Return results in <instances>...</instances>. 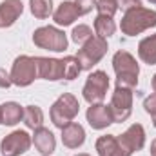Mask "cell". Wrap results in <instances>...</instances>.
<instances>
[{"instance_id": "6da1fadb", "label": "cell", "mask_w": 156, "mask_h": 156, "mask_svg": "<svg viewBox=\"0 0 156 156\" xmlns=\"http://www.w3.org/2000/svg\"><path fill=\"white\" fill-rule=\"evenodd\" d=\"M113 69L116 73V87H123V89H134L136 87L138 75H140V66L129 51L120 49V51L115 53Z\"/></svg>"}, {"instance_id": "7a4b0ae2", "label": "cell", "mask_w": 156, "mask_h": 156, "mask_svg": "<svg viewBox=\"0 0 156 156\" xmlns=\"http://www.w3.org/2000/svg\"><path fill=\"white\" fill-rule=\"evenodd\" d=\"M151 27H156V11L142 5L123 13V18L120 22V29L127 37H136Z\"/></svg>"}, {"instance_id": "3957f363", "label": "cell", "mask_w": 156, "mask_h": 156, "mask_svg": "<svg viewBox=\"0 0 156 156\" xmlns=\"http://www.w3.org/2000/svg\"><path fill=\"white\" fill-rule=\"evenodd\" d=\"M80 113V104H78V98L71 93H64L60 94L55 104L51 105V111H49V116L55 127L58 129H64L66 125H69L76 115Z\"/></svg>"}, {"instance_id": "277c9868", "label": "cell", "mask_w": 156, "mask_h": 156, "mask_svg": "<svg viewBox=\"0 0 156 156\" xmlns=\"http://www.w3.org/2000/svg\"><path fill=\"white\" fill-rule=\"evenodd\" d=\"M33 44L40 49H47V51H55V53H62L69 45L66 33L55 26H42L38 29H35Z\"/></svg>"}, {"instance_id": "5b68a950", "label": "cell", "mask_w": 156, "mask_h": 156, "mask_svg": "<svg viewBox=\"0 0 156 156\" xmlns=\"http://www.w3.org/2000/svg\"><path fill=\"white\" fill-rule=\"evenodd\" d=\"M11 82L18 87H27L38 78L37 69V58L29 55H20L15 58L13 67H11Z\"/></svg>"}, {"instance_id": "8992f818", "label": "cell", "mask_w": 156, "mask_h": 156, "mask_svg": "<svg viewBox=\"0 0 156 156\" xmlns=\"http://www.w3.org/2000/svg\"><path fill=\"white\" fill-rule=\"evenodd\" d=\"M107 89H109L107 73L102 69H96L87 76L83 89H82V94L87 104H102L107 96Z\"/></svg>"}, {"instance_id": "52a82bcc", "label": "cell", "mask_w": 156, "mask_h": 156, "mask_svg": "<svg viewBox=\"0 0 156 156\" xmlns=\"http://www.w3.org/2000/svg\"><path fill=\"white\" fill-rule=\"evenodd\" d=\"M109 45H107V40L100 38V37H93L87 44H83L76 53V58L82 66V71H89L93 69L107 53Z\"/></svg>"}, {"instance_id": "ba28073f", "label": "cell", "mask_w": 156, "mask_h": 156, "mask_svg": "<svg viewBox=\"0 0 156 156\" xmlns=\"http://www.w3.org/2000/svg\"><path fill=\"white\" fill-rule=\"evenodd\" d=\"M33 144V136L27 131H13L0 142V153L2 156H20L29 151Z\"/></svg>"}, {"instance_id": "9c48e42d", "label": "cell", "mask_w": 156, "mask_h": 156, "mask_svg": "<svg viewBox=\"0 0 156 156\" xmlns=\"http://www.w3.org/2000/svg\"><path fill=\"white\" fill-rule=\"evenodd\" d=\"M109 109L113 113L115 122H125L133 113V89L116 87L111 96Z\"/></svg>"}, {"instance_id": "30bf717a", "label": "cell", "mask_w": 156, "mask_h": 156, "mask_svg": "<svg viewBox=\"0 0 156 156\" xmlns=\"http://www.w3.org/2000/svg\"><path fill=\"white\" fill-rule=\"evenodd\" d=\"M118 138V144L125 151V154L131 156L133 153H138L145 145V129L142 123H133L125 133H122Z\"/></svg>"}, {"instance_id": "8fae6325", "label": "cell", "mask_w": 156, "mask_h": 156, "mask_svg": "<svg viewBox=\"0 0 156 156\" xmlns=\"http://www.w3.org/2000/svg\"><path fill=\"white\" fill-rule=\"evenodd\" d=\"M37 58V69L38 78L42 80H64V67H62V58H49V56H35Z\"/></svg>"}, {"instance_id": "7c38bea8", "label": "cell", "mask_w": 156, "mask_h": 156, "mask_svg": "<svg viewBox=\"0 0 156 156\" xmlns=\"http://www.w3.org/2000/svg\"><path fill=\"white\" fill-rule=\"evenodd\" d=\"M85 116H87L89 125L93 129H96V131L107 129L111 123H115L113 113H111L109 105H105V104H91V107L87 109Z\"/></svg>"}, {"instance_id": "4fadbf2b", "label": "cell", "mask_w": 156, "mask_h": 156, "mask_svg": "<svg viewBox=\"0 0 156 156\" xmlns=\"http://www.w3.org/2000/svg\"><path fill=\"white\" fill-rule=\"evenodd\" d=\"M24 13L22 0H2L0 2V27H11Z\"/></svg>"}, {"instance_id": "5bb4252c", "label": "cell", "mask_w": 156, "mask_h": 156, "mask_svg": "<svg viewBox=\"0 0 156 156\" xmlns=\"http://www.w3.org/2000/svg\"><path fill=\"white\" fill-rule=\"evenodd\" d=\"M78 16H82L80 11H78V5L75 2H71V0H64V2L53 11V20H55L58 26H64V27L71 26L75 20H78Z\"/></svg>"}, {"instance_id": "9a60e30c", "label": "cell", "mask_w": 156, "mask_h": 156, "mask_svg": "<svg viewBox=\"0 0 156 156\" xmlns=\"http://www.w3.org/2000/svg\"><path fill=\"white\" fill-rule=\"evenodd\" d=\"M33 144H35L37 151H38L42 156L53 154L55 149H56V138H55V134H53L49 129H45V127H38V129H35Z\"/></svg>"}, {"instance_id": "2e32d148", "label": "cell", "mask_w": 156, "mask_h": 156, "mask_svg": "<svg viewBox=\"0 0 156 156\" xmlns=\"http://www.w3.org/2000/svg\"><path fill=\"white\" fill-rule=\"evenodd\" d=\"M83 142H85V131L80 123L71 122L62 129V144L67 149H78L83 145Z\"/></svg>"}, {"instance_id": "e0dca14e", "label": "cell", "mask_w": 156, "mask_h": 156, "mask_svg": "<svg viewBox=\"0 0 156 156\" xmlns=\"http://www.w3.org/2000/svg\"><path fill=\"white\" fill-rule=\"evenodd\" d=\"M94 149L98 156H127L122 145L118 144V138L115 134H104L96 140Z\"/></svg>"}, {"instance_id": "ac0fdd59", "label": "cell", "mask_w": 156, "mask_h": 156, "mask_svg": "<svg viewBox=\"0 0 156 156\" xmlns=\"http://www.w3.org/2000/svg\"><path fill=\"white\" fill-rule=\"evenodd\" d=\"M138 56L144 64L156 66V35L145 37L138 44Z\"/></svg>"}, {"instance_id": "d6986e66", "label": "cell", "mask_w": 156, "mask_h": 156, "mask_svg": "<svg viewBox=\"0 0 156 156\" xmlns=\"http://www.w3.org/2000/svg\"><path fill=\"white\" fill-rule=\"evenodd\" d=\"M24 118V107L16 102H5L2 105V123L4 125H16Z\"/></svg>"}, {"instance_id": "ffe728a7", "label": "cell", "mask_w": 156, "mask_h": 156, "mask_svg": "<svg viewBox=\"0 0 156 156\" xmlns=\"http://www.w3.org/2000/svg\"><path fill=\"white\" fill-rule=\"evenodd\" d=\"M116 31V24L111 16H105V15H96L94 18V35L100 37V38H109L113 37Z\"/></svg>"}, {"instance_id": "44dd1931", "label": "cell", "mask_w": 156, "mask_h": 156, "mask_svg": "<svg viewBox=\"0 0 156 156\" xmlns=\"http://www.w3.org/2000/svg\"><path fill=\"white\" fill-rule=\"evenodd\" d=\"M22 120H24L26 127L38 129L44 123V111L40 109L38 105H27V107H24V118Z\"/></svg>"}, {"instance_id": "7402d4cb", "label": "cell", "mask_w": 156, "mask_h": 156, "mask_svg": "<svg viewBox=\"0 0 156 156\" xmlns=\"http://www.w3.org/2000/svg\"><path fill=\"white\" fill-rule=\"evenodd\" d=\"M29 9L35 18H49L53 15V0H29Z\"/></svg>"}, {"instance_id": "603a6c76", "label": "cell", "mask_w": 156, "mask_h": 156, "mask_svg": "<svg viewBox=\"0 0 156 156\" xmlns=\"http://www.w3.org/2000/svg\"><path fill=\"white\" fill-rule=\"evenodd\" d=\"M62 67H64V80H75L82 71V66L76 56H64Z\"/></svg>"}, {"instance_id": "cb8c5ba5", "label": "cell", "mask_w": 156, "mask_h": 156, "mask_svg": "<svg viewBox=\"0 0 156 156\" xmlns=\"http://www.w3.org/2000/svg\"><path fill=\"white\" fill-rule=\"evenodd\" d=\"M93 37H94V35H93V29H91L89 26H85V24H78V26L73 27V31H71V38H73V42L78 44V45L87 44Z\"/></svg>"}, {"instance_id": "d4e9b609", "label": "cell", "mask_w": 156, "mask_h": 156, "mask_svg": "<svg viewBox=\"0 0 156 156\" xmlns=\"http://www.w3.org/2000/svg\"><path fill=\"white\" fill-rule=\"evenodd\" d=\"M96 11L98 15H105V16H115L118 11V4L111 0H96Z\"/></svg>"}, {"instance_id": "484cf974", "label": "cell", "mask_w": 156, "mask_h": 156, "mask_svg": "<svg viewBox=\"0 0 156 156\" xmlns=\"http://www.w3.org/2000/svg\"><path fill=\"white\" fill-rule=\"evenodd\" d=\"M75 4L78 5L80 15H87L96 7V0H75Z\"/></svg>"}, {"instance_id": "4316f807", "label": "cell", "mask_w": 156, "mask_h": 156, "mask_svg": "<svg viewBox=\"0 0 156 156\" xmlns=\"http://www.w3.org/2000/svg\"><path fill=\"white\" fill-rule=\"evenodd\" d=\"M118 4V9H122L123 13L131 11V9H136L142 5V0H116Z\"/></svg>"}, {"instance_id": "83f0119b", "label": "cell", "mask_w": 156, "mask_h": 156, "mask_svg": "<svg viewBox=\"0 0 156 156\" xmlns=\"http://www.w3.org/2000/svg\"><path fill=\"white\" fill-rule=\"evenodd\" d=\"M11 85H13V82H11V75H9L5 69L0 67V89H7V87H11Z\"/></svg>"}, {"instance_id": "f1b7e54d", "label": "cell", "mask_w": 156, "mask_h": 156, "mask_svg": "<svg viewBox=\"0 0 156 156\" xmlns=\"http://www.w3.org/2000/svg\"><path fill=\"white\" fill-rule=\"evenodd\" d=\"M151 156H156V140H153L151 144Z\"/></svg>"}, {"instance_id": "f546056e", "label": "cell", "mask_w": 156, "mask_h": 156, "mask_svg": "<svg viewBox=\"0 0 156 156\" xmlns=\"http://www.w3.org/2000/svg\"><path fill=\"white\" fill-rule=\"evenodd\" d=\"M151 85H153V91L156 93V75L153 76V82H151Z\"/></svg>"}, {"instance_id": "4dcf8cb0", "label": "cell", "mask_w": 156, "mask_h": 156, "mask_svg": "<svg viewBox=\"0 0 156 156\" xmlns=\"http://www.w3.org/2000/svg\"><path fill=\"white\" fill-rule=\"evenodd\" d=\"M151 118H153V125H154V127H156V111H154V113H153V115H151Z\"/></svg>"}, {"instance_id": "1f68e13d", "label": "cell", "mask_w": 156, "mask_h": 156, "mask_svg": "<svg viewBox=\"0 0 156 156\" xmlns=\"http://www.w3.org/2000/svg\"><path fill=\"white\" fill-rule=\"evenodd\" d=\"M76 156H91V154H87V153H80V154H76Z\"/></svg>"}, {"instance_id": "d6a6232c", "label": "cell", "mask_w": 156, "mask_h": 156, "mask_svg": "<svg viewBox=\"0 0 156 156\" xmlns=\"http://www.w3.org/2000/svg\"><path fill=\"white\" fill-rule=\"evenodd\" d=\"M0 123H2V105H0Z\"/></svg>"}, {"instance_id": "836d02e7", "label": "cell", "mask_w": 156, "mask_h": 156, "mask_svg": "<svg viewBox=\"0 0 156 156\" xmlns=\"http://www.w3.org/2000/svg\"><path fill=\"white\" fill-rule=\"evenodd\" d=\"M149 2H151V4H156V0H149Z\"/></svg>"}, {"instance_id": "e575fe53", "label": "cell", "mask_w": 156, "mask_h": 156, "mask_svg": "<svg viewBox=\"0 0 156 156\" xmlns=\"http://www.w3.org/2000/svg\"><path fill=\"white\" fill-rule=\"evenodd\" d=\"M111 2H116V0H111Z\"/></svg>"}]
</instances>
